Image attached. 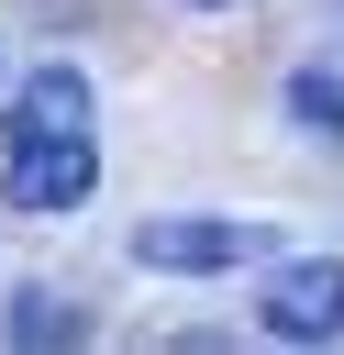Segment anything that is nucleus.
I'll list each match as a JSON object with an SVG mask.
<instances>
[{
	"label": "nucleus",
	"mask_w": 344,
	"mask_h": 355,
	"mask_svg": "<svg viewBox=\"0 0 344 355\" xmlns=\"http://www.w3.org/2000/svg\"><path fill=\"white\" fill-rule=\"evenodd\" d=\"M89 122V78L67 67V55H44L22 89H11V122H0V144H22V133H78Z\"/></svg>",
	"instance_id": "nucleus-4"
},
{
	"label": "nucleus",
	"mask_w": 344,
	"mask_h": 355,
	"mask_svg": "<svg viewBox=\"0 0 344 355\" xmlns=\"http://www.w3.org/2000/svg\"><path fill=\"white\" fill-rule=\"evenodd\" d=\"M255 322H266L277 344H333V333H344V255H289V266H266Z\"/></svg>",
	"instance_id": "nucleus-2"
},
{
	"label": "nucleus",
	"mask_w": 344,
	"mask_h": 355,
	"mask_svg": "<svg viewBox=\"0 0 344 355\" xmlns=\"http://www.w3.org/2000/svg\"><path fill=\"white\" fill-rule=\"evenodd\" d=\"M189 11H211V0H189Z\"/></svg>",
	"instance_id": "nucleus-7"
},
{
	"label": "nucleus",
	"mask_w": 344,
	"mask_h": 355,
	"mask_svg": "<svg viewBox=\"0 0 344 355\" xmlns=\"http://www.w3.org/2000/svg\"><path fill=\"white\" fill-rule=\"evenodd\" d=\"M289 122H300L311 144H344V78H333V67H300V78H289Z\"/></svg>",
	"instance_id": "nucleus-6"
},
{
	"label": "nucleus",
	"mask_w": 344,
	"mask_h": 355,
	"mask_svg": "<svg viewBox=\"0 0 344 355\" xmlns=\"http://www.w3.org/2000/svg\"><path fill=\"white\" fill-rule=\"evenodd\" d=\"M244 255H255V222H144L133 233V266H155V277H211Z\"/></svg>",
	"instance_id": "nucleus-3"
},
{
	"label": "nucleus",
	"mask_w": 344,
	"mask_h": 355,
	"mask_svg": "<svg viewBox=\"0 0 344 355\" xmlns=\"http://www.w3.org/2000/svg\"><path fill=\"white\" fill-rule=\"evenodd\" d=\"M89 189H100V144H89V122H78V133H22V144L0 155V200H11L22 222H67Z\"/></svg>",
	"instance_id": "nucleus-1"
},
{
	"label": "nucleus",
	"mask_w": 344,
	"mask_h": 355,
	"mask_svg": "<svg viewBox=\"0 0 344 355\" xmlns=\"http://www.w3.org/2000/svg\"><path fill=\"white\" fill-rule=\"evenodd\" d=\"M89 322L55 300V288H11V344H33V355H55V344H78Z\"/></svg>",
	"instance_id": "nucleus-5"
}]
</instances>
